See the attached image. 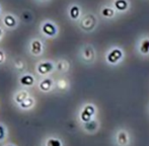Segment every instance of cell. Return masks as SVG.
<instances>
[{"mask_svg": "<svg viewBox=\"0 0 149 146\" xmlns=\"http://www.w3.org/2000/svg\"><path fill=\"white\" fill-rule=\"evenodd\" d=\"M67 14H68V17L70 18L72 22H78L83 14L82 9H81V6L77 3L71 4V5L68 7Z\"/></svg>", "mask_w": 149, "mask_h": 146, "instance_id": "13", "label": "cell"}, {"mask_svg": "<svg viewBox=\"0 0 149 146\" xmlns=\"http://www.w3.org/2000/svg\"><path fill=\"white\" fill-rule=\"evenodd\" d=\"M43 51H44V45L41 40L33 39L30 42V44H29V52H30L31 56H33V57L41 56Z\"/></svg>", "mask_w": 149, "mask_h": 146, "instance_id": "12", "label": "cell"}, {"mask_svg": "<svg viewBox=\"0 0 149 146\" xmlns=\"http://www.w3.org/2000/svg\"><path fill=\"white\" fill-rule=\"evenodd\" d=\"M2 22L5 26V28L9 29V30H12V29L16 28L17 26V19L14 15L12 14H5L3 16V19H2Z\"/></svg>", "mask_w": 149, "mask_h": 146, "instance_id": "18", "label": "cell"}, {"mask_svg": "<svg viewBox=\"0 0 149 146\" xmlns=\"http://www.w3.org/2000/svg\"><path fill=\"white\" fill-rule=\"evenodd\" d=\"M35 105H36L35 99H33L31 95H30L28 99H26L22 104H19V105H18V108H19L20 110H22V111H29V110L33 109V108L35 107Z\"/></svg>", "mask_w": 149, "mask_h": 146, "instance_id": "21", "label": "cell"}, {"mask_svg": "<svg viewBox=\"0 0 149 146\" xmlns=\"http://www.w3.org/2000/svg\"><path fill=\"white\" fill-rule=\"evenodd\" d=\"M95 117H97V108L92 103H86L82 105L78 112V121L80 124L88 122Z\"/></svg>", "mask_w": 149, "mask_h": 146, "instance_id": "5", "label": "cell"}, {"mask_svg": "<svg viewBox=\"0 0 149 146\" xmlns=\"http://www.w3.org/2000/svg\"><path fill=\"white\" fill-rule=\"evenodd\" d=\"M30 95H31L30 92H29L26 88H22V89H20V90L16 91L15 95H13V102L18 106L19 104H22L24 99H28Z\"/></svg>", "mask_w": 149, "mask_h": 146, "instance_id": "20", "label": "cell"}, {"mask_svg": "<svg viewBox=\"0 0 149 146\" xmlns=\"http://www.w3.org/2000/svg\"><path fill=\"white\" fill-rule=\"evenodd\" d=\"M13 68L15 69V71L19 72V73H24L26 71V62L22 59H15L13 61Z\"/></svg>", "mask_w": 149, "mask_h": 146, "instance_id": "22", "label": "cell"}, {"mask_svg": "<svg viewBox=\"0 0 149 146\" xmlns=\"http://www.w3.org/2000/svg\"><path fill=\"white\" fill-rule=\"evenodd\" d=\"M41 32L48 38H55L58 35V26L53 22H44L41 26Z\"/></svg>", "mask_w": 149, "mask_h": 146, "instance_id": "11", "label": "cell"}, {"mask_svg": "<svg viewBox=\"0 0 149 146\" xmlns=\"http://www.w3.org/2000/svg\"><path fill=\"white\" fill-rule=\"evenodd\" d=\"M80 126H81V129H82V131L84 133L89 134V135H93L100 131V121L98 120L97 117H95V118H93L92 120L88 121V122L80 124Z\"/></svg>", "mask_w": 149, "mask_h": 146, "instance_id": "8", "label": "cell"}, {"mask_svg": "<svg viewBox=\"0 0 149 146\" xmlns=\"http://www.w3.org/2000/svg\"><path fill=\"white\" fill-rule=\"evenodd\" d=\"M37 1L41 2V3H45V2H48L49 0H37Z\"/></svg>", "mask_w": 149, "mask_h": 146, "instance_id": "26", "label": "cell"}, {"mask_svg": "<svg viewBox=\"0 0 149 146\" xmlns=\"http://www.w3.org/2000/svg\"><path fill=\"white\" fill-rule=\"evenodd\" d=\"M96 57H97V54H96V50L93 45L84 44L83 46H81L79 50V58L82 63L86 65H92L95 62Z\"/></svg>", "mask_w": 149, "mask_h": 146, "instance_id": "4", "label": "cell"}, {"mask_svg": "<svg viewBox=\"0 0 149 146\" xmlns=\"http://www.w3.org/2000/svg\"><path fill=\"white\" fill-rule=\"evenodd\" d=\"M0 15H1V7H0Z\"/></svg>", "mask_w": 149, "mask_h": 146, "instance_id": "28", "label": "cell"}, {"mask_svg": "<svg viewBox=\"0 0 149 146\" xmlns=\"http://www.w3.org/2000/svg\"><path fill=\"white\" fill-rule=\"evenodd\" d=\"M8 136V130L7 127L3 124V123L0 122V143L4 142L6 140Z\"/></svg>", "mask_w": 149, "mask_h": 146, "instance_id": "23", "label": "cell"}, {"mask_svg": "<svg viewBox=\"0 0 149 146\" xmlns=\"http://www.w3.org/2000/svg\"><path fill=\"white\" fill-rule=\"evenodd\" d=\"M113 6L118 13H126L131 8L130 0H113Z\"/></svg>", "mask_w": 149, "mask_h": 146, "instance_id": "15", "label": "cell"}, {"mask_svg": "<svg viewBox=\"0 0 149 146\" xmlns=\"http://www.w3.org/2000/svg\"><path fill=\"white\" fill-rule=\"evenodd\" d=\"M114 146H131L132 135L125 127H119L115 130L112 137Z\"/></svg>", "mask_w": 149, "mask_h": 146, "instance_id": "3", "label": "cell"}, {"mask_svg": "<svg viewBox=\"0 0 149 146\" xmlns=\"http://www.w3.org/2000/svg\"><path fill=\"white\" fill-rule=\"evenodd\" d=\"M6 60V55H5V52L3 51L2 49H0V65L4 64Z\"/></svg>", "mask_w": 149, "mask_h": 146, "instance_id": "24", "label": "cell"}, {"mask_svg": "<svg viewBox=\"0 0 149 146\" xmlns=\"http://www.w3.org/2000/svg\"><path fill=\"white\" fill-rule=\"evenodd\" d=\"M3 30H2V28L0 26V41H1V39H2V37H3Z\"/></svg>", "mask_w": 149, "mask_h": 146, "instance_id": "25", "label": "cell"}, {"mask_svg": "<svg viewBox=\"0 0 149 146\" xmlns=\"http://www.w3.org/2000/svg\"><path fill=\"white\" fill-rule=\"evenodd\" d=\"M36 71L38 74L41 76H49L55 71V63L53 61H49V60H45V61H41L37 64L36 66Z\"/></svg>", "mask_w": 149, "mask_h": 146, "instance_id": "6", "label": "cell"}, {"mask_svg": "<svg viewBox=\"0 0 149 146\" xmlns=\"http://www.w3.org/2000/svg\"><path fill=\"white\" fill-rule=\"evenodd\" d=\"M18 82H19L20 86H22V88H29V87H31L35 85L36 78L31 73L24 72V73H22V75L19 76Z\"/></svg>", "mask_w": 149, "mask_h": 146, "instance_id": "14", "label": "cell"}, {"mask_svg": "<svg viewBox=\"0 0 149 146\" xmlns=\"http://www.w3.org/2000/svg\"><path fill=\"white\" fill-rule=\"evenodd\" d=\"M125 59V51L120 46H112L106 51L104 62L111 67H116L120 65Z\"/></svg>", "mask_w": 149, "mask_h": 146, "instance_id": "1", "label": "cell"}, {"mask_svg": "<svg viewBox=\"0 0 149 146\" xmlns=\"http://www.w3.org/2000/svg\"><path fill=\"white\" fill-rule=\"evenodd\" d=\"M136 51L140 57H149V36H142L139 38L136 44Z\"/></svg>", "mask_w": 149, "mask_h": 146, "instance_id": "7", "label": "cell"}, {"mask_svg": "<svg viewBox=\"0 0 149 146\" xmlns=\"http://www.w3.org/2000/svg\"><path fill=\"white\" fill-rule=\"evenodd\" d=\"M3 146H16V145L12 144V143H7V144H4Z\"/></svg>", "mask_w": 149, "mask_h": 146, "instance_id": "27", "label": "cell"}, {"mask_svg": "<svg viewBox=\"0 0 149 146\" xmlns=\"http://www.w3.org/2000/svg\"><path fill=\"white\" fill-rule=\"evenodd\" d=\"M70 69V63L66 59H59L57 62H55V71L61 74H65Z\"/></svg>", "mask_w": 149, "mask_h": 146, "instance_id": "17", "label": "cell"}, {"mask_svg": "<svg viewBox=\"0 0 149 146\" xmlns=\"http://www.w3.org/2000/svg\"><path fill=\"white\" fill-rule=\"evenodd\" d=\"M100 16L104 20H113L118 16V12L114 8L113 5H108V4H104L100 7L98 10Z\"/></svg>", "mask_w": 149, "mask_h": 146, "instance_id": "9", "label": "cell"}, {"mask_svg": "<svg viewBox=\"0 0 149 146\" xmlns=\"http://www.w3.org/2000/svg\"><path fill=\"white\" fill-rule=\"evenodd\" d=\"M70 81L66 77H60L55 81V89H57L58 91H61V92L68 91L70 89Z\"/></svg>", "mask_w": 149, "mask_h": 146, "instance_id": "16", "label": "cell"}, {"mask_svg": "<svg viewBox=\"0 0 149 146\" xmlns=\"http://www.w3.org/2000/svg\"><path fill=\"white\" fill-rule=\"evenodd\" d=\"M98 26V16L93 12H85L78 20V26L85 34H91Z\"/></svg>", "mask_w": 149, "mask_h": 146, "instance_id": "2", "label": "cell"}, {"mask_svg": "<svg viewBox=\"0 0 149 146\" xmlns=\"http://www.w3.org/2000/svg\"><path fill=\"white\" fill-rule=\"evenodd\" d=\"M38 88L42 92H50L53 89H55V80L51 76H45L39 80L38 82Z\"/></svg>", "mask_w": 149, "mask_h": 146, "instance_id": "10", "label": "cell"}, {"mask_svg": "<svg viewBox=\"0 0 149 146\" xmlns=\"http://www.w3.org/2000/svg\"><path fill=\"white\" fill-rule=\"evenodd\" d=\"M45 146H64L63 140L57 135H51L45 139Z\"/></svg>", "mask_w": 149, "mask_h": 146, "instance_id": "19", "label": "cell"}]
</instances>
